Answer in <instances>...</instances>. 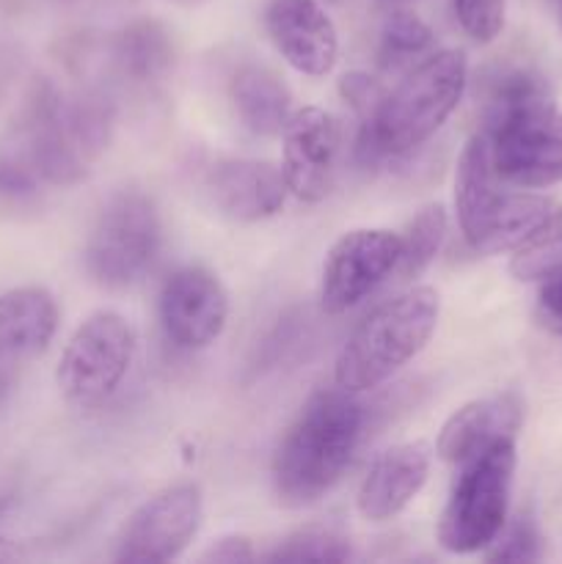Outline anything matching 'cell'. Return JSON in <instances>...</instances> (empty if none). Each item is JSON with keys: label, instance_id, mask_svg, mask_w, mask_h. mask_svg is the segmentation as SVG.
I'll list each match as a JSON object with an SVG mask.
<instances>
[{"label": "cell", "instance_id": "1", "mask_svg": "<svg viewBox=\"0 0 562 564\" xmlns=\"http://www.w3.org/2000/svg\"><path fill=\"white\" fill-rule=\"evenodd\" d=\"M364 424L367 413L353 391L336 386L309 397L273 457V488L281 505L306 507L323 499L350 466Z\"/></svg>", "mask_w": 562, "mask_h": 564}, {"label": "cell", "instance_id": "2", "mask_svg": "<svg viewBox=\"0 0 562 564\" xmlns=\"http://www.w3.org/2000/svg\"><path fill=\"white\" fill-rule=\"evenodd\" d=\"M463 88L466 55L461 50H435L419 61L358 127V163L369 169L386 160L406 158L430 141L457 108Z\"/></svg>", "mask_w": 562, "mask_h": 564}, {"label": "cell", "instance_id": "3", "mask_svg": "<svg viewBox=\"0 0 562 564\" xmlns=\"http://www.w3.org/2000/svg\"><path fill=\"white\" fill-rule=\"evenodd\" d=\"M439 312L441 301L433 286H413L375 308L339 350L334 367L336 386L358 394L386 383L424 350Z\"/></svg>", "mask_w": 562, "mask_h": 564}, {"label": "cell", "instance_id": "4", "mask_svg": "<svg viewBox=\"0 0 562 564\" xmlns=\"http://www.w3.org/2000/svg\"><path fill=\"white\" fill-rule=\"evenodd\" d=\"M516 438H501L461 463V477L439 521V543L450 554H477L488 549L507 523Z\"/></svg>", "mask_w": 562, "mask_h": 564}, {"label": "cell", "instance_id": "5", "mask_svg": "<svg viewBox=\"0 0 562 564\" xmlns=\"http://www.w3.org/2000/svg\"><path fill=\"white\" fill-rule=\"evenodd\" d=\"M163 224L152 198L141 191L110 196L88 235L86 273L105 290H125L143 279L160 253Z\"/></svg>", "mask_w": 562, "mask_h": 564}, {"label": "cell", "instance_id": "6", "mask_svg": "<svg viewBox=\"0 0 562 564\" xmlns=\"http://www.w3.org/2000/svg\"><path fill=\"white\" fill-rule=\"evenodd\" d=\"M136 356V330L121 314L97 312L77 325L58 361V389L72 405L97 408L114 394Z\"/></svg>", "mask_w": 562, "mask_h": 564}, {"label": "cell", "instance_id": "7", "mask_svg": "<svg viewBox=\"0 0 562 564\" xmlns=\"http://www.w3.org/2000/svg\"><path fill=\"white\" fill-rule=\"evenodd\" d=\"M402 237L386 229H356L334 242L323 264L320 303L328 314H345L397 273Z\"/></svg>", "mask_w": 562, "mask_h": 564}, {"label": "cell", "instance_id": "8", "mask_svg": "<svg viewBox=\"0 0 562 564\" xmlns=\"http://www.w3.org/2000/svg\"><path fill=\"white\" fill-rule=\"evenodd\" d=\"M204 505L196 485H174L136 510L119 540L116 560L130 564L171 562L202 527Z\"/></svg>", "mask_w": 562, "mask_h": 564}, {"label": "cell", "instance_id": "9", "mask_svg": "<svg viewBox=\"0 0 562 564\" xmlns=\"http://www.w3.org/2000/svg\"><path fill=\"white\" fill-rule=\"evenodd\" d=\"M165 339L182 350L213 345L229 317V295L218 275L204 268H182L165 279L158 301Z\"/></svg>", "mask_w": 562, "mask_h": 564}, {"label": "cell", "instance_id": "10", "mask_svg": "<svg viewBox=\"0 0 562 564\" xmlns=\"http://www.w3.org/2000/svg\"><path fill=\"white\" fill-rule=\"evenodd\" d=\"M284 171L287 187L301 202H323L336 182L342 152L339 121L323 108L292 110L284 127Z\"/></svg>", "mask_w": 562, "mask_h": 564}, {"label": "cell", "instance_id": "11", "mask_svg": "<svg viewBox=\"0 0 562 564\" xmlns=\"http://www.w3.org/2000/svg\"><path fill=\"white\" fill-rule=\"evenodd\" d=\"M264 25L292 69L309 77H323L334 69L339 36L317 0H270Z\"/></svg>", "mask_w": 562, "mask_h": 564}, {"label": "cell", "instance_id": "12", "mask_svg": "<svg viewBox=\"0 0 562 564\" xmlns=\"http://www.w3.org/2000/svg\"><path fill=\"white\" fill-rule=\"evenodd\" d=\"M207 193L220 215L257 224L284 207V171L268 160H220L207 174Z\"/></svg>", "mask_w": 562, "mask_h": 564}, {"label": "cell", "instance_id": "13", "mask_svg": "<svg viewBox=\"0 0 562 564\" xmlns=\"http://www.w3.org/2000/svg\"><path fill=\"white\" fill-rule=\"evenodd\" d=\"M28 158L33 174L53 185H75L86 176V152L72 135L66 102L50 86L39 88L28 116Z\"/></svg>", "mask_w": 562, "mask_h": 564}, {"label": "cell", "instance_id": "14", "mask_svg": "<svg viewBox=\"0 0 562 564\" xmlns=\"http://www.w3.org/2000/svg\"><path fill=\"white\" fill-rule=\"evenodd\" d=\"M430 474V455L422 444H400L378 455L358 488L356 507L364 521H389L400 516Z\"/></svg>", "mask_w": 562, "mask_h": 564}, {"label": "cell", "instance_id": "15", "mask_svg": "<svg viewBox=\"0 0 562 564\" xmlns=\"http://www.w3.org/2000/svg\"><path fill=\"white\" fill-rule=\"evenodd\" d=\"M518 427H521V402L516 397H483V400L468 402L446 419L435 449L446 463L461 466L496 441L516 438Z\"/></svg>", "mask_w": 562, "mask_h": 564}, {"label": "cell", "instance_id": "16", "mask_svg": "<svg viewBox=\"0 0 562 564\" xmlns=\"http://www.w3.org/2000/svg\"><path fill=\"white\" fill-rule=\"evenodd\" d=\"M58 330L55 297L42 286H17L0 295V358H33Z\"/></svg>", "mask_w": 562, "mask_h": 564}, {"label": "cell", "instance_id": "17", "mask_svg": "<svg viewBox=\"0 0 562 564\" xmlns=\"http://www.w3.org/2000/svg\"><path fill=\"white\" fill-rule=\"evenodd\" d=\"M505 193V182L499 180L494 160H490L488 138L483 132H474L472 141L463 149L455 176L457 224H461L468 248H474V242L479 240Z\"/></svg>", "mask_w": 562, "mask_h": 564}, {"label": "cell", "instance_id": "18", "mask_svg": "<svg viewBox=\"0 0 562 564\" xmlns=\"http://www.w3.org/2000/svg\"><path fill=\"white\" fill-rule=\"evenodd\" d=\"M231 102L242 127L253 135H279L292 116V97L284 83L264 66H242L231 77Z\"/></svg>", "mask_w": 562, "mask_h": 564}, {"label": "cell", "instance_id": "19", "mask_svg": "<svg viewBox=\"0 0 562 564\" xmlns=\"http://www.w3.org/2000/svg\"><path fill=\"white\" fill-rule=\"evenodd\" d=\"M116 61L132 80L154 83L174 64V42L160 22L138 20L116 39Z\"/></svg>", "mask_w": 562, "mask_h": 564}, {"label": "cell", "instance_id": "20", "mask_svg": "<svg viewBox=\"0 0 562 564\" xmlns=\"http://www.w3.org/2000/svg\"><path fill=\"white\" fill-rule=\"evenodd\" d=\"M435 36L424 20L411 11H395L383 22L378 44V64L386 75L413 69V64L435 53Z\"/></svg>", "mask_w": 562, "mask_h": 564}, {"label": "cell", "instance_id": "21", "mask_svg": "<svg viewBox=\"0 0 562 564\" xmlns=\"http://www.w3.org/2000/svg\"><path fill=\"white\" fill-rule=\"evenodd\" d=\"M556 268H562V209H554L543 226L516 248L510 273L518 281H538L554 273Z\"/></svg>", "mask_w": 562, "mask_h": 564}, {"label": "cell", "instance_id": "22", "mask_svg": "<svg viewBox=\"0 0 562 564\" xmlns=\"http://www.w3.org/2000/svg\"><path fill=\"white\" fill-rule=\"evenodd\" d=\"M446 235V213L441 204H428L417 218L408 224L406 237H402V259H400V279H417L433 264L439 257L441 242Z\"/></svg>", "mask_w": 562, "mask_h": 564}, {"label": "cell", "instance_id": "23", "mask_svg": "<svg viewBox=\"0 0 562 564\" xmlns=\"http://www.w3.org/2000/svg\"><path fill=\"white\" fill-rule=\"evenodd\" d=\"M264 560L270 562H345L350 540L331 527H303L281 540Z\"/></svg>", "mask_w": 562, "mask_h": 564}, {"label": "cell", "instance_id": "24", "mask_svg": "<svg viewBox=\"0 0 562 564\" xmlns=\"http://www.w3.org/2000/svg\"><path fill=\"white\" fill-rule=\"evenodd\" d=\"M540 532L534 527L532 518L521 516L510 523V527H501V532L496 534L494 543L488 545V562H538L543 556L540 551Z\"/></svg>", "mask_w": 562, "mask_h": 564}, {"label": "cell", "instance_id": "25", "mask_svg": "<svg viewBox=\"0 0 562 564\" xmlns=\"http://www.w3.org/2000/svg\"><path fill=\"white\" fill-rule=\"evenodd\" d=\"M507 0H455V17L463 31L479 44L494 42L505 28Z\"/></svg>", "mask_w": 562, "mask_h": 564}, {"label": "cell", "instance_id": "26", "mask_svg": "<svg viewBox=\"0 0 562 564\" xmlns=\"http://www.w3.org/2000/svg\"><path fill=\"white\" fill-rule=\"evenodd\" d=\"M339 94L345 97V102H350V108L356 110L358 121H364L378 110L380 102H383L386 88L383 83L375 80L367 72H347L339 80Z\"/></svg>", "mask_w": 562, "mask_h": 564}, {"label": "cell", "instance_id": "27", "mask_svg": "<svg viewBox=\"0 0 562 564\" xmlns=\"http://www.w3.org/2000/svg\"><path fill=\"white\" fill-rule=\"evenodd\" d=\"M538 323L551 334L562 336V268L545 275V284L538 295Z\"/></svg>", "mask_w": 562, "mask_h": 564}, {"label": "cell", "instance_id": "28", "mask_svg": "<svg viewBox=\"0 0 562 564\" xmlns=\"http://www.w3.org/2000/svg\"><path fill=\"white\" fill-rule=\"evenodd\" d=\"M253 560H257V551L251 549V540L240 538V534L220 538L218 543L209 545L207 554L202 556V562H218V564H237V562H253Z\"/></svg>", "mask_w": 562, "mask_h": 564}, {"label": "cell", "instance_id": "29", "mask_svg": "<svg viewBox=\"0 0 562 564\" xmlns=\"http://www.w3.org/2000/svg\"><path fill=\"white\" fill-rule=\"evenodd\" d=\"M36 191V176L31 169L14 163H0V196L22 198Z\"/></svg>", "mask_w": 562, "mask_h": 564}, {"label": "cell", "instance_id": "30", "mask_svg": "<svg viewBox=\"0 0 562 564\" xmlns=\"http://www.w3.org/2000/svg\"><path fill=\"white\" fill-rule=\"evenodd\" d=\"M383 3H389V6H400V3H408V0H383Z\"/></svg>", "mask_w": 562, "mask_h": 564}, {"label": "cell", "instance_id": "31", "mask_svg": "<svg viewBox=\"0 0 562 564\" xmlns=\"http://www.w3.org/2000/svg\"><path fill=\"white\" fill-rule=\"evenodd\" d=\"M3 507H6V505H3V501H0V512H3Z\"/></svg>", "mask_w": 562, "mask_h": 564}, {"label": "cell", "instance_id": "32", "mask_svg": "<svg viewBox=\"0 0 562 564\" xmlns=\"http://www.w3.org/2000/svg\"><path fill=\"white\" fill-rule=\"evenodd\" d=\"M328 3H339V0H328Z\"/></svg>", "mask_w": 562, "mask_h": 564}]
</instances>
